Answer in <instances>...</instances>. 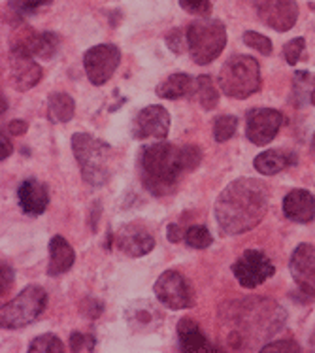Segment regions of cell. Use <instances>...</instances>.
<instances>
[{
    "mask_svg": "<svg viewBox=\"0 0 315 353\" xmlns=\"http://www.w3.org/2000/svg\"><path fill=\"white\" fill-rule=\"evenodd\" d=\"M194 83L196 79L185 72H176L163 79L157 85V94L165 101H178L183 97H191L194 93Z\"/></svg>",
    "mask_w": 315,
    "mask_h": 353,
    "instance_id": "cell-23",
    "label": "cell"
},
{
    "mask_svg": "<svg viewBox=\"0 0 315 353\" xmlns=\"http://www.w3.org/2000/svg\"><path fill=\"white\" fill-rule=\"evenodd\" d=\"M312 153L315 155V132H314V137H312Z\"/></svg>",
    "mask_w": 315,
    "mask_h": 353,
    "instance_id": "cell-45",
    "label": "cell"
},
{
    "mask_svg": "<svg viewBox=\"0 0 315 353\" xmlns=\"http://www.w3.org/2000/svg\"><path fill=\"white\" fill-rule=\"evenodd\" d=\"M238 119L234 116H219L214 121V140L215 142H227L236 134Z\"/></svg>",
    "mask_w": 315,
    "mask_h": 353,
    "instance_id": "cell-30",
    "label": "cell"
},
{
    "mask_svg": "<svg viewBox=\"0 0 315 353\" xmlns=\"http://www.w3.org/2000/svg\"><path fill=\"white\" fill-rule=\"evenodd\" d=\"M268 212V191L258 180L238 178L223 189L214 206L223 236L253 231Z\"/></svg>",
    "mask_w": 315,
    "mask_h": 353,
    "instance_id": "cell-1",
    "label": "cell"
},
{
    "mask_svg": "<svg viewBox=\"0 0 315 353\" xmlns=\"http://www.w3.org/2000/svg\"><path fill=\"white\" fill-rule=\"evenodd\" d=\"M185 242L194 250H206L214 242V236L206 225H191L185 229Z\"/></svg>",
    "mask_w": 315,
    "mask_h": 353,
    "instance_id": "cell-28",
    "label": "cell"
},
{
    "mask_svg": "<svg viewBox=\"0 0 315 353\" xmlns=\"http://www.w3.org/2000/svg\"><path fill=\"white\" fill-rule=\"evenodd\" d=\"M115 244L119 248V252L125 253L127 257L138 259V257H143V255L153 252L155 238H153V234L143 225L129 223L117 232Z\"/></svg>",
    "mask_w": 315,
    "mask_h": 353,
    "instance_id": "cell-16",
    "label": "cell"
},
{
    "mask_svg": "<svg viewBox=\"0 0 315 353\" xmlns=\"http://www.w3.org/2000/svg\"><path fill=\"white\" fill-rule=\"evenodd\" d=\"M298 163V157L294 152H285V150H268V152L258 153L253 166L258 174L263 176H276L281 170H285L289 166H294Z\"/></svg>",
    "mask_w": 315,
    "mask_h": 353,
    "instance_id": "cell-21",
    "label": "cell"
},
{
    "mask_svg": "<svg viewBox=\"0 0 315 353\" xmlns=\"http://www.w3.org/2000/svg\"><path fill=\"white\" fill-rule=\"evenodd\" d=\"M157 301L170 310H187L196 304V295L191 281L178 270H166L155 281Z\"/></svg>",
    "mask_w": 315,
    "mask_h": 353,
    "instance_id": "cell-8",
    "label": "cell"
},
{
    "mask_svg": "<svg viewBox=\"0 0 315 353\" xmlns=\"http://www.w3.org/2000/svg\"><path fill=\"white\" fill-rule=\"evenodd\" d=\"M285 123L281 112L272 108H253L245 116V137L251 144L266 145L272 142Z\"/></svg>",
    "mask_w": 315,
    "mask_h": 353,
    "instance_id": "cell-11",
    "label": "cell"
},
{
    "mask_svg": "<svg viewBox=\"0 0 315 353\" xmlns=\"http://www.w3.org/2000/svg\"><path fill=\"white\" fill-rule=\"evenodd\" d=\"M255 12L266 27L278 32L291 30L298 19L296 0H255Z\"/></svg>",
    "mask_w": 315,
    "mask_h": 353,
    "instance_id": "cell-12",
    "label": "cell"
},
{
    "mask_svg": "<svg viewBox=\"0 0 315 353\" xmlns=\"http://www.w3.org/2000/svg\"><path fill=\"white\" fill-rule=\"evenodd\" d=\"M17 196H19V206L27 216H42L50 206V191L42 181L34 178L21 181L17 189Z\"/></svg>",
    "mask_w": 315,
    "mask_h": 353,
    "instance_id": "cell-18",
    "label": "cell"
},
{
    "mask_svg": "<svg viewBox=\"0 0 315 353\" xmlns=\"http://www.w3.org/2000/svg\"><path fill=\"white\" fill-rule=\"evenodd\" d=\"M181 10L187 14L199 15V17H208L212 14V2L210 0H178Z\"/></svg>",
    "mask_w": 315,
    "mask_h": 353,
    "instance_id": "cell-34",
    "label": "cell"
},
{
    "mask_svg": "<svg viewBox=\"0 0 315 353\" xmlns=\"http://www.w3.org/2000/svg\"><path fill=\"white\" fill-rule=\"evenodd\" d=\"M14 152V145L10 142V138L4 134V130H2V134H0V161H4L12 155Z\"/></svg>",
    "mask_w": 315,
    "mask_h": 353,
    "instance_id": "cell-42",
    "label": "cell"
},
{
    "mask_svg": "<svg viewBox=\"0 0 315 353\" xmlns=\"http://www.w3.org/2000/svg\"><path fill=\"white\" fill-rule=\"evenodd\" d=\"M232 314L230 316H238L242 319H232V321H240L242 329L240 331H232L229 334V344L234 350H242L244 346L250 344L251 339H266L272 336L274 332H278L285 323V310L280 304H276L270 299H247V301H236L230 304Z\"/></svg>",
    "mask_w": 315,
    "mask_h": 353,
    "instance_id": "cell-3",
    "label": "cell"
},
{
    "mask_svg": "<svg viewBox=\"0 0 315 353\" xmlns=\"http://www.w3.org/2000/svg\"><path fill=\"white\" fill-rule=\"evenodd\" d=\"M53 0H12V10L15 15H32L40 8L50 6Z\"/></svg>",
    "mask_w": 315,
    "mask_h": 353,
    "instance_id": "cell-33",
    "label": "cell"
},
{
    "mask_svg": "<svg viewBox=\"0 0 315 353\" xmlns=\"http://www.w3.org/2000/svg\"><path fill=\"white\" fill-rule=\"evenodd\" d=\"M10 76H12V83L19 91H29V89L40 83L42 66L36 63L34 57L19 53V51H12V55H10Z\"/></svg>",
    "mask_w": 315,
    "mask_h": 353,
    "instance_id": "cell-17",
    "label": "cell"
},
{
    "mask_svg": "<svg viewBox=\"0 0 315 353\" xmlns=\"http://www.w3.org/2000/svg\"><path fill=\"white\" fill-rule=\"evenodd\" d=\"M245 46H250L255 51H258L261 55H272V42L270 38H266L265 34H258L255 30H245L244 32Z\"/></svg>",
    "mask_w": 315,
    "mask_h": 353,
    "instance_id": "cell-31",
    "label": "cell"
},
{
    "mask_svg": "<svg viewBox=\"0 0 315 353\" xmlns=\"http://www.w3.org/2000/svg\"><path fill=\"white\" fill-rule=\"evenodd\" d=\"M289 270L296 288L308 299H315V245H296L289 261Z\"/></svg>",
    "mask_w": 315,
    "mask_h": 353,
    "instance_id": "cell-14",
    "label": "cell"
},
{
    "mask_svg": "<svg viewBox=\"0 0 315 353\" xmlns=\"http://www.w3.org/2000/svg\"><path fill=\"white\" fill-rule=\"evenodd\" d=\"M166 46L168 50L174 53H183L187 48V30L183 29H172L166 34Z\"/></svg>",
    "mask_w": 315,
    "mask_h": 353,
    "instance_id": "cell-37",
    "label": "cell"
},
{
    "mask_svg": "<svg viewBox=\"0 0 315 353\" xmlns=\"http://www.w3.org/2000/svg\"><path fill=\"white\" fill-rule=\"evenodd\" d=\"M283 214L294 223H309L315 219V196L306 189H293L283 199Z\"/></svg>",
    "mask_w": 315,
    "mask_h": 353,
    "instance_id": "cell-19",
    "label": "cell"
},
{
    "mask_svg": "<svg viewBox=\"0 0 315 353\" xmlns=\"http://www.w3.org/2000/svg\"><path fill=\"white\" fill-rule=\"evenodd\" d=\"M104 312V304L99 299H93V296H85L81 303H79V314L85 316L87 319H99Z\"/></svg>",
    "mask_w": 315,
    "mask_h": 353,
    "instance_id": "cell-36",
    "label": "cell"
},
{
    "mask_svg": "<svg viewBox=\"0 0 315 353\" xmlns=\"http://www.w3.org/2000/svg\"><path fill=\"white\" fill-rule=\"evenodd\" d=\"M166 238H168L170 242H174V244H178V242H181V240L185 238V231H183L179 225L170 223L168 225V229H166Z\"/></svg>",
    "mask_w": 315,
    "mask_h": 353,
    "instance_id": "cell-41",
    "label": "cell"
},
{
    "mask_svg": "<svg viewBox=\"0 0 315 353\" xmlns=\"http://www.w3.org/2000/svg\"><path fill=\"white\" fill-rule=\"evenodd\" d=\"M68 346H70V350L74 353L94 352V347H96V339H94L93 334H89V332L74 331L70 334V340H68Z\"/></svg>",
    "mask_w": 315,
    "mask_h": 353,
    "instance_id": "cell-32",
    "label": "cell"
},
{
    "mask_svg": "<svg viewBox=\"0 0 315 353\" xmlns=\"http://www.w3.org/2000/svg\"><path fill=\"white\" fill-rule=\"evenodd\" d=\"M315 87V74L309 72H294L293 76V97L291 101L294 102L296 108H302L306 102L312 99V91Z\"/></svg>",
    "mask_w": 315,
    "mask_h": 353,
    "instance_id": "cell-27",
    "label": "cell"
},
{
    "mask_svg": "<svg viewBox=\"0 0 315 353\" xmlns=\"http://www.w3.org/2000/svg\"><path fill=\"white\" fill-rule=\"evenodd\" d=\"M304 48H306V40L302 37L298 38H293L291 42H287L285 46H283V55H285V61L287 65H296L298 63V59H301V55L304 53Z\"/></svg>",
    "mask_w": 315,
    "mask_h": 353,
    "instance_id": "cell-35",
    "label": "cell"
},
{
    "mask_svg": "<svg viewBox=\"0 0 315 353\" xmlns=\"http://www.w3.org/2000/svg\"><path fill=\"white\" fill-rule=\"evenodd\" d=\"M76 112V102L70 94L51 93L48 99V117L51 123H68Z\"/></svg>",
    "mask_w": 315,
    "mask_h": 353,
    "instance_id": "cell-25",
    "label": "cell"
},
{
    "mask_svg": "<svg viewBox=\"0 0 315 353\" xmlns=\"http://www.w3.org/2000/svg\"><path fill=\"white\" fill-rule=\"evenodd\" d=\"M170 112L165 106H148V108L140 110L132 121V137L136 140H148V138H155V140H165L170 130Z\"/></svg>",
    "mask_w": 315,
    "mask_h": 353,
    "instance_id": "cell-13",
    "label": "cell"
},
{
    "mask_svg": "<svg viewBox=\"0 0 315 353\" xmlns=\"http://www.w3.org/2000/svg\"><path fill=\"white\" fill-rule=\"evenodd\" d=\"M101 202L93 204V208H91V217H89V227H91V231L93 232L99 231V217H101Z\"/></svg>",
    "mask_w": 315,
    "mask_h": 353,
    "instance_id": "cell-43",
    "label": "cell"
},
{
    "mask_svg": "<svg viewBox=\"0 0 315 353\" xmlns=\"http://www.w3.org/2000/svg\"><path fill=\"white\" fill-rule=\"evenodd\" d=\"M309 102L315 106V87H314V91H312V99H309Z\"/></svg>",
    "mask_w": 315,
    "mask_h": 353,
    "instance_id": "cell-46",
    "label": "cell"
},
{
    "mask_svg": "<svg viewBox=\"0 0 315 353\" xmlns=\"http://www.w3.org/2000/svg\"><path fill=\"white\" fill-rule=\"evenodd\" d=\"M27 130H29V123L23 121V119H14V121L8 123V132L12 137H23Z\"/></svg>",
    "mask_w": 315,
    "mask_h": 353,
    "instance_id": "cell-40",
    "label": "cell"
},
{
    "mask_svg": "<svg viewBox=\"0 0 315 353\" xmlns=\"http://www.w3.org/2000/svg\"><path fill=\"white\" fill-rule=\"evenodd\" d=\"M29 353H63L65 352V344L63 340L57 339L55 334H42V336H36L30 342Z\"/></svg>",
    "mask_w": 315,
    "mask_h": 353,
    "instance_id": "cell-29",
    "label": "cell"
},
{
    "mask_svg": "<svg viewBox=\"0 0 315 353\" xmlns=\"http://www.w3.org/2000/svg\"><path fill=\"white\" fill-rule=\"evenodd\" d=\"M127 319L132 329L142 331V329H148V327H153L159 321H163V314L159 312L157 306H153L148 301H136L127 310Z\"/></svg>",
    "mask_w": 315,
    "mask_h": 353,
    "instance_id": "cell-24",
    "label": "cell"
},
{
    "mask_svg": "<svg viewBox=\"0 0 315 353\" xmlns=\"http://www.w3.org/2000/svg\"><path fill=\"white\" fill-rule=\"evenodd\" d=\"M263 353H298L301 352V346L294 342V340H276V342H270L266 346L261 347Z\"/></svg>",
    "mask_w": 315,
    "mask_h": 353,
    "instance_id": "cell-38",
    "label": "cell"
},
{
    "mask_svg": "<svg viewBox=\"0 0 315 353\" xmlns=\"http://www.w3.org/2000/svg\"><path fill=\"white\" fill-rule=\"evenodd\" d=\"M12 283H14V270H12L10 265H6L2 261V265H0V288H2V295L10 291Z\"/></svg>",
    "mask_w": 315,
    "mask_h": 353,
    "instance_id": "cell-39",
    "label": "cell"
},
{
    "mask_svg": "<svg viewBox=\"0 0 315 353\" xmlns=\"http://www.w3.org/2000/svg\"><path fill=\"white\" fill-rule=\"evenodd\" d=\"M72 152L78 161L81 178L91 188H102L110 180V155L112 145L101 138H94L87 132H76L72 137Z\"/></svg>",
    "mask_w": 315,
    "mask_h": 353,
    "instance_id": "cell-5",
    "label": "cell"
},
{
    "mask_svg": "<svg viewBox=\"0 0 315 353\" xmlns=\"http://www.w3.org/2000/svg\"><path fill=\"white\" fill-rule=\"evenodd\" d=\"M0 104H2V108H0V112L4 114V112H6V110H8V102H6V99H4V94H2V99H0Z\"/></svg>",
    "mask_w": 315,
    "mask_h": 353,
    "instance_id": "cell-44",
    "label": "cell"
},
{
    "mask_svg": "<svg viewBox=\"0 0 315 353\" xmlns=\"http://www.w3.org/2000/svg\"><path fill=\"white\" fill-rule=\"evenodd\" d=\"M202 150L196 145H176L168 142L143 145L138 157L140 178L151 195L165 196L172 193L179 178L193 172L201 165Z\"/></svg>",
    "mask_w": 315,
    "mask_h": 353,
    "instance_id": "cell-2",
    "label": "cell"
},
{
    "mask_svg": "<svg viewBox=\"0 0 315 353\" xmlns=\"http://www.w3.org/2000/svg\"><path fill=\"white\" fill-rule=\"evenodd\" d=\"M76 261V253L68 244L65 236H53L50 240V265H48V274L61 276L66 274Z\"/></svg>",
    "mask_w": 315,
    "mask_h": 353,
    "instance_id": "cell-22",
    "label": "cell"
},
{
    "mask_svg": "<svg viewBox=\"0 0 315 353\" xmlns=\"http://www.w3.org/2000/svg\"><path fill=\"white\" fill-rule=\"evenodd\" d=\"M217 83L223 93L244 101L250 99L251 94L261 91L263 87V78H261V65L255 57L251 55H232L225 61V65L219 70Z\"/></svg>",
    "mask_w": 315,
    "mask_h": 353,
    "instance_id": "cell-4",
    "label": "cell"
},
{
    "mask_svg": "<svg viewBox=\"0 0 315 353\" xmlns=\"http://www.w3.org/2000/svg\"><path fill=\"white\" fill-rule=\"evenodd\" d=\"M61 46V38L51 30L34 32V30L25 29L19 30V38L12 40V51H19L25 55L38 59H51L57 53Z\"/></svg>",
    "mask_w": 315,
    "mask_h": 353,
    "instance_id": "cell-15",
    "label": "cell"
},
{
    "mask_svg": "<svg viewBox=\"0 0 315 353\" xmlns=\"http://www.w3.org/2000/svg\"><path fill=\"white\" fill-rule=\"evenodd\" d=\"M48 306V293L40 285H27L14 301L2 306L0 327L2 329H23L36 321Z\"/></svg>",
    "mask_w": 315,
    "mask_h": 353,
    "instance_id": "cell-7",
    "label": "cell"
},
{
    "mask_svg": "<svg viewBox=\"0 0 315 353\" xmlns=\"http://www.w3.org/2000/svg\"><path fill=\"white\" fill-rule=\"evenodd\" d=\"M179 347L187 353H212L215 352L208 339L204 336L201 325L191 317H183L178 323Z\"/></svg>",
    "mask_w": 315,
    "mask_h": 353,
    "instance_id": "cell-20",
    "label": "cell"
},
{
    "mask_svg": "<svg viewBox=\"0 0 315 353\" xmlns=\"http://www.w3.org/2000/svg\"><path fill=\"white\" fill-rule=\"evenodd\" d=\"M121 63V51L114 43H99L83 55V68L93 85H104Z\"/></svg>",
    "mask_w": 315,
    "mask_h": 353,
    "instance_id": "cell-10",
    "label": "cell"
},
{
    "mask_svg": "<svg viewBox=\"0 0 315 353\" xmlns=\"http://www.w3.org/2000/svg\"><path fill=\"white\" fill-rule=\"evenodd\" d=\"M193 94L194 101L199 102L204 110H214L219 104V91L215 89L214 79L208 74H202L196 78Z\"/></svg>",
    "mask_w": 315,
    "mask_h": 353,
    "instance_id": "cell-26",
    "label": "cell"
},
{
    "mask_svg": "<svg viewBox=\"0 0 315 353\" xmlns=\"http://www.w3.org/2000/svg\"><path fill=\"white\" fill-rule=\"evenodd\" d=\"M232 274L245 289H255L276 274V267L265 252L245 250L232 265Z\"/></svg>",
    "mask_w": 315,
    "mask_h": 353,
    "instance_id": "cell-9",
    "label": "cell"
},
{
    "mask_svg": "<svg viewBox=\"0 0 315 353\" xmlns=\"http://www.w3.org/2000/svg\"><path fill=\"white\" fill-rule=\"evenodd\" d=\"M227 46V29L219 19L201 17L187 27V50L196 65H210Z\"/></svg>",
    "mask_w": 315,
    "mask_h": 353,
    "instance_id": "cell-6",
    "label": "cell"
}]
</instances>
